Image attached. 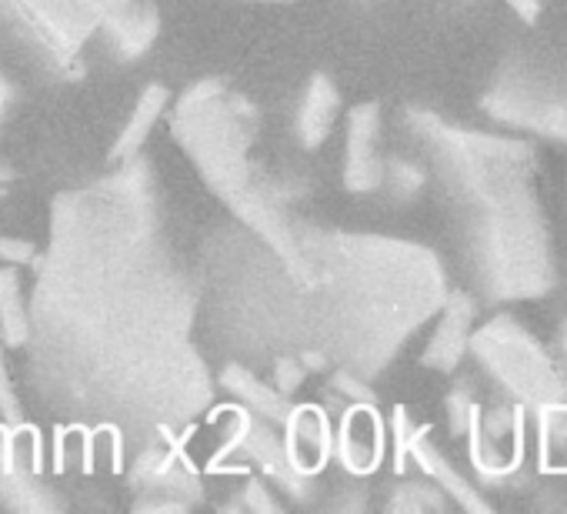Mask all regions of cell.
Returning a JSON list of instances; mask_svg holds the SVG:
<instances>
[{
    "mask_svg": "<svg viewBox=\"0 0 567 514\" xmlns=\"http://www.w3.org/2000/svg\"><path fill=\"white\" fill-rule=\"evenodd\" d=\"M31 298V388L51 414L124 438L200 411L207 374L190 348L194 295L161 237L144 164L54 204Z\"/></svg>",
    "mask_w": 567,
    "mask_h": 514,
    "instance_id": "cell-1",
    "label": "cell"
},
{
    "mask_svg": "<svg viewBox=\"0 0 567 514\" xmlns=\"http://www.w3.org/2000/svg\"><path fill=\"white\" fill-rule=\"evenodd\" d=\"M131 0H0V54L38 78L74 68L84 44Z\"/></svg>",
    "mask_w": 567,
    "mask_h": 514,
    "instance_id": "cell-2",
    "label": "cell"
},
{
    "mask_svg": "<svg viewBox=\"0 0 567 514\" xmlns=\"http://www.w3.org/2000/svg\"><path fill=\"white\" fill-rule=\"evenodd\" d=\"M481 364L501 381L520 408H547L564 398L547 354L511 321H494L471 338Z\"/></svg>",
    "mask_w": 567,
    "mask_h": 514,
    "instance_id": "cell-3",
    "label": "cell"
},
{
    "mask_svg": "<svg viewBox=\"0 0 567 514\" xmlns=\"http://www.w3.org/2000/svg\"><path fill=\"white\" fill-rule=\"evenodd\" d=\"M14 428V424H11ZM4 428L0 431V504L14 511H54L61 501L38 481V467L21 454V434Z\"/></svg>",
    "mask_w": 567,
    "mask_h": 514,
    "instance_id": "cell-4",
    "label": "cell"
},
{
    "mask_svg": "<svg viewBox=\"0 0 567 514\" xmlns=\"http://www.w3.org/2000/svg\"><path fill=\"white\" fill-rule=\"evenodd\" d=\"M384 181V161L378 154V107L361 104L348 114L344 144V184L348 191H374Z\"/></svg>",
    "mask_w": 567,
    "mask_h": 514,
    "instance_id": "cell-5",
    "label": "cell"
},
{
    "mask_svg": "<svg viewBox=\"0 0 567 514\" xmlns=\"http://www.w3.org/2000/svg\"><path fill=\"white\" fill-rule=\"evenodd\" d=\"M471 321H474V305L467 298H451L441 315V325L434 328V335L427 341L424 364H431L437 371L457 368V361L464 358V348L471 345Z\"/></svg>",
    "mask_w": 567,
    "mask_h": 514,
    "instance_id": "cell-6",
    "label": "cell"
},
{
    "mask_svg": "<svg viewBox=\"0 0 567 514\" xmlns=\"http://www.w3.org/2000/svg\"><path fill=\"white\" fill-rule=\"evenodd\" d=\"M101 38L107 41V48L114 51V58L121 61H134L141 58L154 38H157V14L151 4H131L121 8L114 18H107V24L101 28Z\"/></svg>",
    "mask_w": 567,
    "mask_h": 514,
    "instance_id": "cell-7",
    "label": "cell"
},
{
    "mask_svg": "<svg viewBox=\"0 0 567 514\" xmlns=\"http://www.w3.org/2000/svg\"><path fill=\"white\" fill-rule=\"evenodd\" d=\"M338 91L328 78H315L305 94H301V104H298V121H295V131L301 137L305 147H318L324 144V137L331 134V124H334V114H338Z\"/></svg>",
    "mask_w": 567,
    "mask_h": 514,
    "instance_id": "cell-8",
    "label": "cell"
},
{
    "mask_svg": "<svg viewBox=\"0 0 567 514\" xmlns=\"http://www.w3.org/2000/svg\"><path fill=\"white\" fill-rule=\"evenodd\" d=\"M164 104H167V91H164L161 84H151V88L137 97L131 121L124 124L121 137L114 141V147H111V161H131V157L141 151V144L147 141L151 127H154V124H157V117L164 114Z\"/></svg>",
    "mask_w": 567,
    "mask_h": 514,
    "instance_id": "cell-9",
    "label": "cell"
},
{
    "mask_svg": "<svg viewBox=\"0 0 567 514\" xmlns=\"http://www.w3.org/2000/svg\"><path fill=\"white\" fill-rule=\"evenodd\" d=\"M0 335L8 348H24L31 338V305H24L21 275L0 268Z\"/></svg>",
    "mask_w": 567,
    "mask_h": 514,
    "instance_id": "cell-10",
    "label": "cell"
},
{
    "mask_svg": "<svg viewBox=\"0 0 567 514\" xmlns=\"http://www.w3.org/2000/svg\"><path fill=\"white\" fill-rule=\"evenodd\" d=\"M540 451L550 467H567V404L540 408Z\"/></svg>",
    "mask_w": 567,
    "mask_h": 514,
    "instance_id": "cell-11",
    "label": "cell"
},
{
    "mask_svg": "<svg viewBox=\"0 0 567 514\" xmlns=\"http://www.w3.org/2000/svg\"><path fill=\"white\" fill-rule=\"evenodd\" d=\"M4 335H0V414H4L8 424L18 428L21 421V408H18V391H14V381L8 378V364H4Z\"/></svg>",
    "mask_w": 567,
    "mask_h": 514,
    "instance_id": "cell-12",
    "label": "cell"
},
{
    "mask_svg": "<svg viewBox=\"0 0 567 514\" xmlns=\"http://www.w3.org/2000/svg\"><path fill=\"white\" fill-rule=\"evenodd\" d=\"M0 257L11 261V265H31V261H38V247L31 240L0 237Z\"/></svg>",
    "mask_w": 567,
    "mask_h": 514,
    "instance_id": "cell-13",
    "label": "cell"
},
{
    "mask_svg": "<svg viewBox=\"0 0 567 514\" xmlns=\"http://www.w3.org/2000/svg\"><path fill=\"white\" fill-rule=\"evenodd\" d=\"M14 104V84L8 81V74L4 71H0V124H4V117H8V107ZM4 177H11V171L4 167V164H0V181H4Z\"/></svg>",
    "mask_w": 567,
    "mask_h": 514,
    "instance_id": "cell-14",
    "label": "cell"
},
{
    "mask_svg": "<svg viewBox=\"0 0 567 514\" xmlns=\"http://www.w3.org/2000/svg\"><path fill=\"white\" fill-rule=\"evenodd\" d=\"M504 4H507L524 24H534L537 14H540V0H504Z\"/></svg>",
    "mask_w": 567,
    "mask_h": 514,
    "instance_id": "cell-15",
    "label": "cell"
},
{
    "mask_svg": "<svg viewBox=\"0 0 567 514\" xmlns=\"http://www.w3.org/2000/svg\"><path fill=\"white\" fill-rule=\"evenodd\" d=\"M560 348H564V354H567V325H560Z\"/></svg>",
    "mask_w": 567,
    "mask_h": 514,
    "instance_id": "cell-16",
    "label": "cell"
}]
</instances>
